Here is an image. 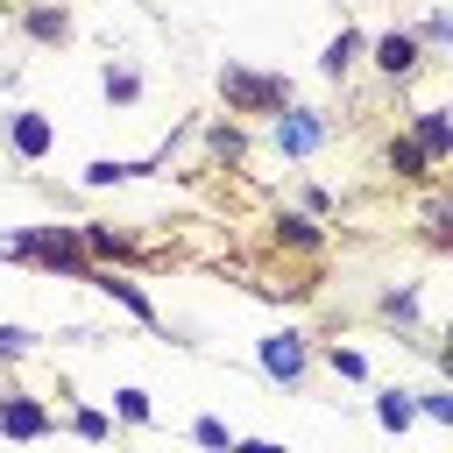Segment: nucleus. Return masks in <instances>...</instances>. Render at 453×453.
Returning a JSON list of instances; mask_svg holds the SVG:
<instances>
[{"instance_id": "obj_1", "label": "nucleus", "mask_w": 453, "mask_h": 453, "mask_svg": "<svg viewBox=\"0 0 453 453\" xmlns=\"http://www.w3.org/2000/svg\"><path fill=\"white\" fill-rule=\"evenodd\" d=\"M14 248H21V255H42V262H57V269H85V255H78V241H71L64 226H42V234H21Z\"/></svg>"}, {"instance_id": "obj_2", "label": "nucleus", "mask_w": 453, "mask_h": 453, "mask_svg": "<svg viewBox=\"0 0 453 453\" xmlns=\"http://www.w3.org/2000/svg\"><path fill=\"white\" fill-rule=\"evenodd\" d=\"M226 92H234L241 106H283V99H290L276 78H248V71H226Z\"/></svg>"}, {"instance_id": "obj_3", "label": "nucleus", "mask_w": 453, "mask_h": 453, "mask_svg": "<svg viewBox=\"0 0 453 453\" xmlns=\"http://www.w3.org/2000/svg\"><path fill=\"white\" fill-rule=\"evenodd\" d=\"M262 368H269V375H283V382H290V375H297V368H304V347H297V340H290V333H276V340H262Z\"/></svg>"}, {"instance_id": "obj_4", "label": "nucleus", "mask_w": 453, "mask_h": 453, "mask_svg": "<svg viewBox=\"0 0 453 453\" xmlns=\"http://www.w3.org/2000/svg\"><path fill=\"white\" fill-rule=\"evenodd\" d=\"M319 134H326V127H319L311 113H290V120H276V142H283L290 156H304V149H319Z\"/></svg>"}, {"instance_id": "obj_5", "label": "nucleus", "mask_w": 453, "mask_h": 453, "mask_svg": "<svg viewBox=\"0 0 453 453\" xmlns=\"http://www.w3.org/2000/svg\"><path fill=\"white\" fill-rule=\"evenodd\" d=\"M42 425H50V418H42L35 403H21V396H14V403H0V432H7V439H35Z\"/></svg>"}, {"instance_id": "obj_6", "label": "nucleus", "mask_w": 453, "mask_h": 453, "mask_svg": "<svg viewBox=\"0 0 453 453\" xmlns=\"http://www.w3.org/2000/svg\"><path fill=\"white\" fill-rule=\"evenodd\" d=\"M446 142H453V127H446V113H425V120H418V142H411V149H418V156L432 163V156H446Z\"/></svg>"}, {"instance_id": "obj_7", "label": "nucleus", "mask_w": 453, "mask_h": 453, "mask_svg": "<svg viewBox=\"0 0 453 453\" xmlns=\"http://www.w3.org/2000/svg\"><path fill=\"white\" fill-rule=\"evenodd\" d=\"M14 149H21V156H42V149H50V120H42V113H21V120H14Z\"/></svg>"}, {"instance_id": "obj_8", "label": "nucleus", "mask_w": 453, "mask_h": 453, "mask_svg": "<svg viewBox=\"0 0 453 453\" xmlns=\"http://www.w3.org/2000/svg\"><path fill=\"white\" fill-rule=\"evenodd\" d=\"M375 57H382V71H411V64H418V42H411V35H382Z\"/></svg>"}, {"instance_id": "obj_9", "label": "nucleus", "mask_w": 453, "mask_h": 453, "mask_svg": "<svg viewBox=\"0 0 453 453\" xmlns=\"http://www.w3.org/2000/svg\"><path fill=\"white\" fill-rule=\"evenodd\" d=\"M375 418H382V425H389V432H403V425H411V403H403V396H396V389H389V396H382V403H375Z\"/></svg>"}, {"instance_id": "obj_10", "label": "nucleus", "mask_w": 453, "mask_h": 453, "mask_svg": "<svg viewBox=\"0 0 453 453\" xmlns=\"http://www.w3.org/2000/svg\"><path fill=\"white\" fill-rule=\"evenodd\" d=\"M389 163H396V177H425V156H418L411 142H396V149H389Z\"/></svg>"}, {"instance_id": "obj_11", "label": "nucleus", "mask_w": 453, "mask_h": 453, "mask_svg": "<svg viewBox=\"0 0 453 453\" xmlns=\"http://www.w3.org/2000/svg\"><path fill=\"white\" fill-rule=\"evenodd\" d=\"M354 42H361V35H340V42L326 50V71H347V57H354Z\"/></svg>"}, {"instance_id": "obj_12", "label": "nucleus", "mask_w": 453, "mask_h": 453, "mask_svg": "<svg viewBox=\"0 0 453 453\" xmlns=\"http://www.w3.org/2000/svg\"><path fill=\"white\" fill-rule=\"evenodd\" d=\"M28 28H35V35H64L71 21H64V14H28Z\"/></svg>"}, {"instance_id": "obj_13", "label": "nucleus", "mask_w": 453, "mask_h": 453, "mask_svg": "<svg viewBox=\"0 0 453 453\" xmlns=\"http://www.w3.org/2000/svg\"><path fill=\"white\" fill-rule=\"evenodd\" d=\"M106 92L113 99H134V71H106Z\"/></svg>"}, {"instance_id": "obj_14", "label": "nucleus", "mask_w": 453, "mask_h": 453, "mask_svg": "<svg viewBox=\"0 0 453 453\" xmlns=\"http://www.w3.org/2000/svg\"><path fill=\"white\" fill-rule=\"evenodd\" d=\"M120 418H149V396L142 389H120Z\"/></svg>"}, {"instance_id": "obj_15", "label": "nucleus", "mask_w": 453, "mask_h": 453, "mask_svg": "<svg viewBox=\"0 0 453 453\" xmlns=\"http://www.w3.org/2000/svg\"><path fill=\"white\" fill-rule=\"evenodd\" d=\"M241 453H283V446H269V439H248V446H241Z\"/></svg>"}]
</instances>
